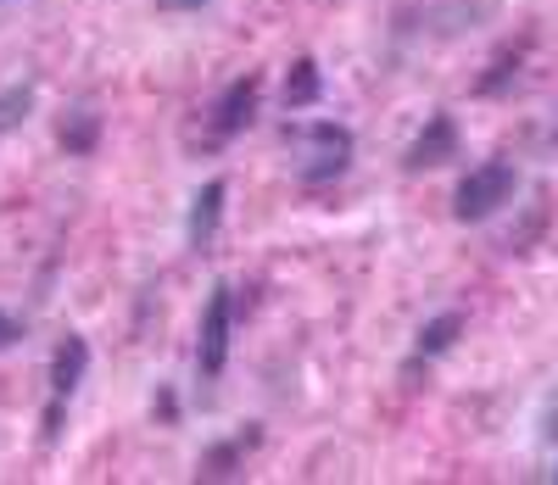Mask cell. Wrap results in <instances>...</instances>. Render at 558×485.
Listing matches in <instances>:
<instances>
[{
  "instance_id": "5b68a950",
  "label": "cell",
  "mask_w": 558,
  "mask_h": 485,
  "mask_svg": "<svg viewBox=\"0 0 558 485\" xmlns=\"http://www.w3.org/2000/svg\"><path fill=\"white\" fill-rule=\"evenodd\" d=\"M463 329H470V318H463L458 307H447V313L425 318V324H418V335H413L408 363H402V379H408V385H418V368H430L436 357H447V352L458 347V335H463Z\"/></svg>"
},
{
  "instance_id": "52a82bcc",
  "label": "cell",
  "mask_w": 558,
  "mask_h": 485,
  "mask_svg": "<svg viewBox=\"0 0 558 485\" xmlns=\"http://www.w3.org/2000/svg\"><path fill=\"white\" fill-rule=\"evenodd\" d=\"M257 447H263V424H246V429H235V435H223V441H213V447L196 458V480H235Z\"/></svg>"
},
{
  "instance_id": "e0dca14e",
  "label": "cell",
  "mask_w": 558,
  "mask_h": 485,
  "mask_svg": "<svg viewBox=\"0 0 558 485\" xmlns=\"http://www.w3.org/2000/svg\"><path fill=\"white\" fill-rule=\"evenodd\" d=\"M157 7H162V12H202L207 0H157Z\"/></svg>"
},
{
  "instance_id": "6da1fadb",
  "label": "cell",
  "mask_w": 558,
  "mask_h": 485,
  "mask_svg": "<svg viewBox=\"0 0 558 485\" xmlns=\"http://www.w3.org/2000/svg\"><path fill=\"white\" fill-rule=\"evenodd\" d=\"M286 145H296V184H336L357 157V134L336 118L286 123Z\"/></svg>"
},
{
  "instance_id": "8992f818",
  "label": "cell",
  "mask_w": 558,
  "mask_h": 485,
  "mask_svg": "<svg viewBox=\"0 0 558 485\" xmlns=\"http://www.w3.org/2000/svg\"><path fill=\"white\" fill-rule=\"evenodd\" d=\"M458 157V118L452 112H430L425 129H418L408 140V151H402V168L408 173H425V168H441Z\"/></svg>"
},
{
  "instance_id": "8fae6325",
  "label": "cell",
  "mask_w": 558,
  "mask_h": 485,
  "mask_svg": "<svg viewBox=\"0 0 558 485\" xmlns=\"http://www.w3.org/2000/svg\"><path fill=\"white\" fill-rule=\"evenodd\" d=\"M318 101H324V73H318L313 57H296L291 73H286V112H307Z\"/></svg>"
},
{
  "instance_id": "9c48e42d",
  "label": "cell",
  "mask_w": 558,
  "mask_h": 485,
  "mask_svg": "<svg viewBox=\"0 0 558 485\" xmlns=\"http://www.w3.org/2000/svg\"><path fill=\"white\" fill-rule=\"evenodd\" d=\"M84 374H89V341H84V335H62L57 352H51V397H45V402H68L73 408Z\"/></svg>"
},
{
  "instance_id": "277c9868",
  "label": "cell",
  "mask_w": 558,
  "mask_h": 485,
  "mask_svg": "<svg viewBox=\"0 0 558 485\" xmlns=\"http://www.w3.org/2000/svg\"><path fill=\"white\" fill-rule=\"evenodd\" d=\"M257 101H263V78L257 73H241L218 89V101L207 107V145H229L235 134L252 129L257 118Z\"/></svg>"
},
{
  "instance_id": "2e32d148",
  "label": "cell",
  "mask_w": 558,
  "mask_h": 485,
  "mask_svg": "<svg viewBox=\"0 0 558 485\" xmlns=\"http://www.w3.org/2000/svg\"><path fill=\"white\" fill-rule=\"evenodd\" d=\"M151 419H157V424H173V419H179V402H173V391H168V385H162V391L151 397Z\"/></svg>"
},
{
  "instance_id": "ba28073f",
  "label": "cell",
  "mask_w": 558,
  "mask_h": 485,
  "mask_svg": "<svg viewBox=\"0 0 558 485\" xmlns=\"http://www.w3.org/2000/svg\"><path fill=\"white\" fill-rule=\"evenodd\" d=\"M223 202H229V179H207L191 196V213H184V240H191V252H213V240L223 229Z\"/></svg>"
},
{
  "instance_id": "7c38bea8",
  "label": "cell",
  "mask_w": 558,
  "mask_h": 485,
  "mask_svg": "<svg viewBox=\"0 0 558 485\" xmlns=\"http://www.w3.org/2000/svg\"><path fill=\"white\" fill-rule=\"evenodd\" d=\"M34 101H39V84H34V78H17V84L0 89V140L17 134V129L34 118Z\"/></svg>"
},
{
  "instance_id": "4fadbf2b",
  "label": "cell",
  "mask_w": 558,
  "mask_h": 485,
  "mask_svg": "<svg viewBox=\"0 0 558 485\" xmlns=\"http://www.w3.org/2000/svg\"><path fill=\"white\" fill-rule=\"evenodd\" d=\"M520 62H525V45H520V51H514V45H508V51H502V57L492 62V73H486V78H481L475 89H481V95H497V89H502L508 78L520 73Z\"/></svg>"
},
{
  "instance_id": "7a4b0ae2",
  "label": "cell",
  "mask_w": 558,
  "mask_h": 485,
  "mask_svg": "<svg viewBox=\"0 0 558 485\" xmlns=\"http://www.w3.org/2000/svg\"><path fill=\"white\" fill-rule=\"evenodd\" d=\"M514 190H520V168L508 162V157H492L481 168H470L458 179L452 190V218L458 223H486L492 213H502L508 202H514Z\"/></svg>"
},
{
  "instance_id": "5bb4252c",
  "label": "cell",
  "mask_w": 558,
  "mask_h": 485,
  "mask_svg": "<svg viewBox=\"0 0 558 485\" xmlns=\"http://www.w3.org/2000/svg\"><path fill=\"white\" fill-rule=\"evenodd\" d=\"M536 441L542 447H558V391L542 397V413H536Z\"/></svg>"
},
{
  "instance_id": "30bf717a",
  "label": "cell",
  "mask_w": 558,
  "mask_h": 485,
  "mask_svg": "<svg viewBox=\"0 0 558 485\" xmlns=\"http://www.w3.org/2000/svg\"><path fill=\"white\" fill-rule=\"evenodd\" d=\"M57 145H62L68 157H96V145H101V112L89 107V101H78V107L62 118Z\"/></svg>"
},
{
  "instance_id": "3957f363",
  "label": "cell",
  "mask_w": 558,
  "mask_h": 485,
  "mask_svg": "<svg viewBox=\"0 0 558 485\" xmlns=\"http://www.w3.org/2000/svg\"><path fill=\"white\" fill-rule=\"evenodd\" d=\"M229 347H235V284L218 279L207 307H202V324H196V379L202 385H218L223 379Z\"/></svg>"
},
{
  "instance_id": "9a60e30c",
  "label": "cell",
  "mask_w": 558,
  "mask_h": 485,
  "mask_svg": "<svg viewBox=\"0 0 558 485\" xmlns=\"http://www.w3.org/2000/svg\"><path fill=\"white\" fill-rule=\"evenodd\" d=\"M23 335H28V329H23V318H17V313H7V307H0V352H12V347L23 341Z\"/></svg>"
},
{
  "instance_id": "ac0fdd59",
  "label": "cell",
  "mask_w": 558,
  "mask_h": 485,
  "mask_svg": "<svg viewBox=\"0 0 558 485\" xmlns=\"http://www.w3.org/2000/svg\"><path fill=\"white\" fill-rule=\"evenodd\" d=\"M547 480H558V463H553V469H547Z\"/></svg>"
}]
</instances>
